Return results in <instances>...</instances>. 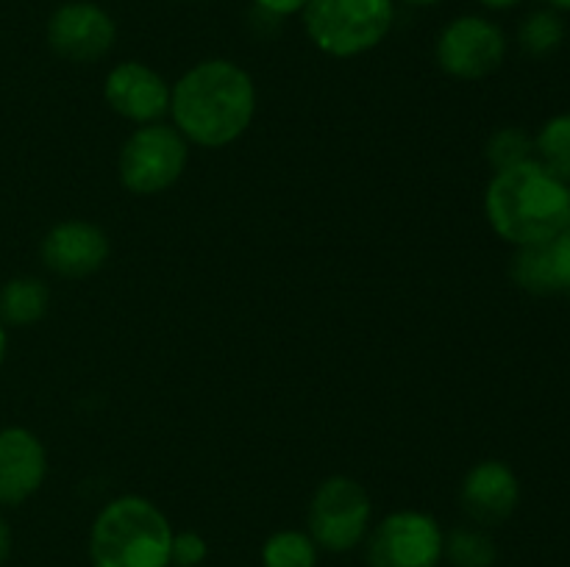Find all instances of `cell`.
Returning a JSON list of instances; mask_svg holds the SVG:
<instances>
[{
    "label": "cell",
    "mask_w": 570,
    "mask_h": 567,
    "mask_svg": "<svg viewBox=\"0 0 570 567\" xmlns=\"http://www.w3.org/2000/svg\"><path fill=\"white\" fill-rule=\"evenodd\" d=\"M256 111L254 78L228 59L189 67L170 92L173 126L200 148H226L248 131Z\"/></svg>",
    "instance_id": "6da1fadb"
},
{
    "label": "cell",
    "mask_w": 570,
    "mask_h": 567,
    "mask_svg": "<svg viewBox=\"0 0 570 567\" xmlns=\"http://www.w3.org/2000/svg\"><path fill=\"white\" fill-rule=\"evenodd\" d=\"M484 217L515 248L549 242L570 222V187L538 159L499 170L484 189Z\"/></svg>",
    "instance_id": "7a4b0ae2"
},
{
    "label": "cell",
    "mask_w": 570,
    "mask_h": 567,
    "mask_svg": "<svg viewBox=\"0 0 570 567\" xmlns=\"http://www.w3.org/2000/svg\"><path fill=\"white\" fill-rule=\"evenodd\" d=\"M173 526L142 495H120L98 511L89 531L92 567H170Z\"/></svg>",
    "instance_id": "3957f363"
},
{
    "label": "cell",
    "mask_w": 570,
    "mask_h": 567,
    "mask_svg": "<svg viewBox=\"0 0 570 567\" xmlns=\"http://www.w3.org/2000/svg\"><path fill=\"white\" fill-rule=\"evenodd\" d=\"M304 28L321 53L354 59L393 31L395 0H306Z\"/></svg>",
    "instance_id": "277c9868"
},
{
    "label": "cell",
    "mask_w": 570,
    "mask_h": 567,
    "mask_svg": "<svg viewBox=\"0 0 570 567\" xmlns=\"http://www.w3.org/2000/svg\"><path fill=\"white\" fill-rule=\"evenodd\" d=\"M189 142L176 126L148 122L122 142L117 176L131 195H159L184 176Z\"/></svg>",
    "instance_id": "5b68a950"
},
{
    "label": "cell",
    "mask_w": 570,
    "mask_h": 567,
    "mask_svg": "<svg viewBox=\"0 0 570 567\" xmlns=\"http://www.w3.org/2000/svg\"><path fill=\"white\" fill-rule=\"evenodd\" d=\"M373 504L367 489L351 476H328L309 504V537L328 554L356 548L371 531Z\"/></svg>",
    "instance_id": "8992f818"
},
{
    "label": "cell",
    "mask_w": 570,
    "mask_h": 567,
    "mask_svg": "<svg viewBox=\"0 0 570 567\" xmlns=\"http://www.w3.org/2000/svg\"><path fill=\"white\" fill-rule=\"evenodd\" d=\"M440 70L460 81H482L507 59V33L482 14H462L440 31L434 44Z\"/></svg>",
    "instance_id": "52a82bcc"
},
{
    "label": "cell",
    "mask_w": 570,
    "mask_h": 567,
    "mask_svg": "<svg viewBox=\"0 0 570 567\" xmlns=\"http://www.w3.org/2000/svg\"><path fill=\"white\" fill-rule=\"evenodd\" d=\"M365 539L371 567H438L443 559L445 534L426 511H393Z\"/></svg>",
    "instance_id": "ba28073f"
},
{
    "label": "cell",
    "mask_w": 570,
    "mask_h": 567,
    "mask_svg": "<svg viewBox=\"0 0 570 567\" xmlns=\"http://www.w3.org/2000/svg\"><path fill=\"white\" fill-rule=\"evenodd\" d=\"M117 26L106 9L89 0L61 3L48 20V44L59 59L92 64L115 48Z\"/></svg>",
    "instance_id": "9c48e42d"
},
{
    "label": "cell",
    "mask_w": 570,
    "mask_h": 567,
    "mask_svg": "<svg viewBox=\"0 0 570 567\" xmlns=\"http://www.w3.org/2000/svg\"><path fill=\"white\" fill-rule=\"evenodd\" d=\"M170 83L142 61H120L104 83V98L115 115L137 126L159 122L170 111Z\"/></svg>",
    "instance_id": "30bf717a"
},
{
    "label": "cell",
    "mask_w": 570,
    "mask_h": 567,
    "mask_svg": "<svg viewBox=\"0 0 570 567\" xmlns=\"http://www.w3.org/2000/svg\"><path fill=\"white\" fill-rule=\"evenodd\" d=\"M460 504L479 526H499L521 504V481L507 461H476L462 478Z\"/></svg>",
    "instance_id": "8fae6325"
},
{
    "label": "cell",
    "mask_w": 570,
    "mask_h": 567,
    "mask_svg": "<svg viewBox=\"0 0 570 567\" xmlns=\"http://www.w3.org/2000/svg\"><path fill=\"white\" fill-rule=\"evenodd\" d=\"M109 237L87 220L56 222L42 239V261L61 278H87L109 259Z\"/></svg>",
    "instance_id": "7c38bea8"
},
{
    "label": "cell",
    "mask_w": 570,
    "mask_h": 567,
    "mask_svg": "<svg viewBox=\"0 0 570 567\" xmlns=\"http://www.w3.org/2000/svg\"><path fill=\"white\" fill-rule=\"evenodd\" d=\"M48 454L42 439L20 426L0 428V506H20L42 487Z\"/></svg>",
    "instance_id": "4fadbf2b"
},
{
    "label": "cell",
    "mask_w": 570,
    "mask_h": 567,
    "mask_svg": "<svg viewBox=\"0 0 570 567\" xmlns=\"http://www.w3.org/2000/svg\"><path fill=\"white\" fill-rule=\"evenodd\" d=\"M510 278L529 295H570V222L549 242L515 248Z\"/></svg>",
    "instance_id": "5bb4252c"
},
{
    "label": "cell",
    "mask_w": 570,
    "mask_h": 567,
    "mask_svg": "<svg viewBox=\"0 0 570 567\" xmlns=\"http://www.w3.org/2000/svg\"><path fill=\"white\" fill-rule=\"evenodd\" d=\"M50 292L39 278H11L0 289V322L3 326H33L45 317Z\"/></svg>",
    "instance_id": "9a60e30c"
},
{
    "label": "cell",
    "mask_w": 570,
    "mask_h": 567,
    "mask_svg": "<svg viewBox=\"0 0 570 567\" xmlns=\"http://www.w3.org/2000/svg\"><path fill=\"white\" fill-rule=\"evenodd\" d=\"M566 37L568 26L560 11L554 9L532 11V14L523 17L521 28H518V44L532 59H549V56H554L566 44Z\"/></svg>",
    "instance_id": "2e32d148"
},
{
    "label": "cell",
    "mask_w": 570,
    "mask_h": 567,
    "mask_svg": "<svg viewBox=\"0 0 570 567\" xmlns=\"http://www.w3.org/2000/svg\"><path fill=\"white\" fill-rule=\"evenodd\" d=\"M317 554L321 548L309 531L282 528L262 545V567H317Z\"/></svg>",
    "instance_id": "e0dca14e"
},
{
    "label": "cell",
    "mask_w": 570,
    "mask_h": 567,
    "mask_svg": "<svg viewBox=\"0 0 570 567\" xmlns=\"http://www.w3.org/2000/svg\"><path fill=\"white\" fill-rule=\"evenodd\" d=\"M534 159L570 187V109L549 117L534 137Z\"/></svg>",
    "instance_id": "ac0fdd59"
},
{
    "label": "cell",
    "mask_w": 570,
    "mask_h": 567,
    "mask_svg": "<svg viewBox=\"0 0 570 567\" xmlns=\"http://www.w3.org/2000/svg\"><path fill=\"white\" fill-rule=\"evenodd\" d=\"M443 556L454 567H493L499 550H495L493 537L488 531L465 526L445 534Z\"/></svg>",
    "instance_id": "d6986e66"
},
{
    "label": "cell",
    "mask_w": 570,
    "mask_h": 567,
    "mask_svg": "<svg viewBox=\"0 0 570 567\" xmlns=\"http://www.w3.org/2000/svg\"><path fill=\"white\" fill-rule=\"evenodd\" d=\"M484 156H488L490 167L495 172L510 170V167L534 159V137L523 131L521 126H504L490 133L488 145H484Z\"/></svg>",
    "instance_id": "ffe728a7"
},
{
    "label": "cell",
    "mask_w": 570,
    "mask_h": 567,
    "mask_svg": "<svg viewBox=\"0 0 570 567\" xmlns=\"http://www.w3.org/2000/svg\"><path fill=\"white\" fill-rule=\"evenodd\" d=\"M209 556V545L198 531H178L173 534L170 545V567H200Z\"/></svg>",
    "instance_id": "44dd1931"
},
{
    "label": "cell",
    "mask_w": 570,
    "mask_h": 567,
    "mask_svg": "<svg viewBox=\"0 0 570 567\" xmlns=\"http://www.w3.org/2000/svg\"><path fill=\"white\" fill-rule=\"evenodd\" d=\"M254 6L271 17H289L304 11L306 0H254Z\"/></svg>",
    "instance_id": "7402d4cb"
},
{
    "label": "cell",
    "mask_w": 570,
    "mask_h": 567,
    "mask_svg": "<svg viewBox=\"0 0 570 567\" xmlns=\"http://www.w3.org/2000/svg\"><path fill=\"white\" fill-rule=\"evenodd\" d=\"M11 556V526L6 523V517L0 515V567L9 561Z\"/></svg>",
    "instance_id": "603a6c76"
},
{
    "label": "cell",
    "mask_w": 570,
    "mask_h": 567,
    "mask_svg": "<svg viewBox=\"0 0 570 567\" xmlns=\"http://www.w3.org/2000/svg\"><path fill=\"white\" fill-rule=\"evenodd\" d=\"M479 3L490 11H510L515 9V6H521L523 0H479Z\"/></svg>",
    "instance_id": "cb8c5ba5"
},
{
    "label": "cell",
    "mask_w": 570,
    "mask_h": 567,
    "mask_svg": "<svg viewBox=\"0 0 570 567\" xmlns=\"http://www.w3.org/2000/svg\"><path fill=\"white\" fill-rule=\"evenodd\" d=\"M549 3V9L560 11V14H570V0H546Z\"/></svg>",
    "instance_id": "d4e9b609"
},
{
    "label": "cell",
    "mask_w": 570,
    "mask_h": 567,
    "mask_svg": "<svg viewBox=\"0 0 570 567\" xmlns=\"http://www.w3.org/2000/svg\"><path fill=\"white\" fill-rule=\"evenodd\" d=\"M6 348H9V337H6V326L0 322V365H3L6 359Z\"/></svg>",
    "instance_id": "484cf974"
},
{
    "label": "cell",
    "mask_w": 570,
    "mask_h": 567,
    "mask_svg": "<svg viewBox=\"0 0 570 567\" xmlns=\"http://www.w3.org/2000/svg\"><path fill=\"white\" fill-rule=\"evenodd\" d=\"M404 3H410V6H421V9H426V6L440 3V0H404Z\"/></svg>",
    "instance_id": "4316f807"
}]
</instances>
